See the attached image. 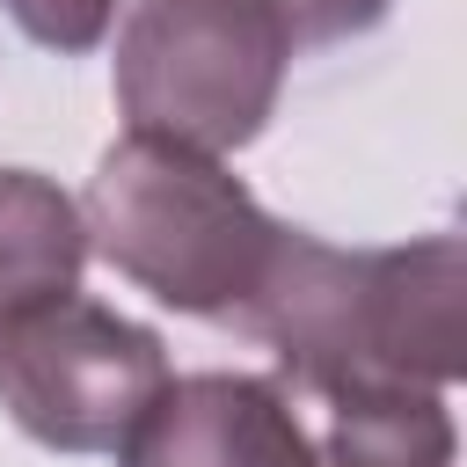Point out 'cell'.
I'll return each instance as SVG.
<instances>
[{
    "label": "cell",
    "mask_w": 467,
    "mask_h": 467,
    "mask_svg": "<svg viewBox=\"0 0 467 467\" xmlns=\"http://www.w3.org/2000/svg\"><path fill=\"white\" fill-rule=\"evenodd\" d=\"M460 234H423L409 248H328L292 226L234 328L321 401L379 387L445 394L460 379Z\"/></svg>",
    "instance_id": "cell-1"
},
{
    "label": "cell",
    "mask_w": 467,
    "mask_h": 467,
    "mask_svg": "<svg viewBox=\"0 0 467 467\" xmlns=\"http://www.w3.org/2000/svg\"><path fill=\"white\" fill-rule=\"evenodd\" d=\"M80 226L117 277L197 321H234L292 234L255 204L241 175H226V161L139 131L95 161Z\"/></svg>",
    "instance_id": "cell-2"
},
{
    "label": "cell",
    "mask_w": 467,
    "mask_h": 467,
    "mask_svg": "<svg viewBox=\"0 0 467 467\" xmlns=\"http://www.w3.org/2000/svg\"><path fill=\"white\" fill-rule=\"evenodd\" d=\"M292 44L277 0H139L117 29V109L139 139L241 153L285 95Z\"/></svg>",
    "instance_id": "cell-3"
},
{
    "label": "cell",
    "mask_w": 467,
    "mask_h": 467,
    "mask_svg": "<svg viewBox=\"0 0 467 467\" xmlns=\"http://www.w3.org/2000/svg\"><path fill=\"white\" fill-rule=\"evenodd\" d=\"M161 379V336L80 285L0 306V409L51 452H117Z\"/></svg>",
    "instance_id": "cell-4"
},
{
    "label": "cell",
    "mask_w": 467,
    "mask_h": 467,
    "mask_svg": "<svg viewBox=\"0 0 467 467\" xmlns=\"http://www.w3.org/2000/svg\"><path fill=\"white\" fill-rule=\"evenodd\" d=\"M117 467H314V438L277 379L168 372L124 431Z\"/></svg>",
    "instance_id": "cell-5"
},
{
    "label": "cell",
    "mask_w": 467,
    "mask_h": 467,
    "mask_svg": "<svg viewBox=\"0 0 467 467\" xmlns=\"http://www.w3.org/2000/svg\"><path fill=\"white\" fill-rule=\"evenodd\" d=\"M460 423L445 394L423 387H379L328 401V438L314 445V467H452Z\"/></svg>",
    "instance_id": "cell-6"
},
{
    "label": "cell",
    "mask_w": 467,
    "mask_h": 467,
    "mask_svg": "<svg viewBox=\"0 0 467 467\" xmlns=\"http://www.w3.org/2000/svg\"><path fill=\"white\" fill-rule=\"evenodd\" d=\"M0 7L44 51H95L117 22V0H0Z\"/></svg>",
    "instance_id": "cell-7"
},
{
    "label": "cell",
    "mask_w": 467,
    "mask_h": 467,
    "mask_svg": "<svg viewBox=\"0 0 467 467\" xmlns=\"http://www.w3.org/2000/svg\"><path fill=\"white\" fill-rule=\"evenodd\" d=\"M277 7H285L292 36H306V44L358 36V29H372V22L387 15V0H277Z\"/></svg>",
    "instance_id": "cell-8"
}]
</instances>
